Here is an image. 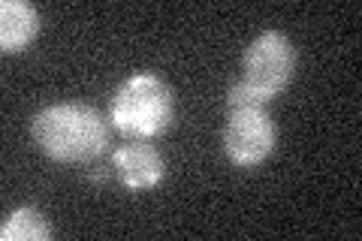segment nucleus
<instances>
[{
	"mask_svg": "<svg viewBox=\"0 0 362 241\" xmlns=\"http://www.w3.org/2000/svg\"><path fill=\"white\" fill-rule=\"evenodd\" d=\"M175 118L173 90L157 73H133L118 85L109 106V121L127 139H154Z\"/></svg>",
	"mask_w": 362,
	"mask_h": 241,
	"instance_id": "nucleus-2",
	"label": "nucleus"
},
{
	"mask_svg": "<svg viewBox=\"0 0 362 241\" xmlns=\"http://www.w3.org/2000/svg\"><path fill=\"white\" fill-rule=\"evenodd\" d=\"M112 172L127 190H151L163 181L166 163L148 139H130L112 151Z\"/></svg>",
	"mask_w": 362,
	"mask_h": 241,
	"instance_id": "nucleus-5",
	"label": "nucleus"
},
{
	"mask_svg": "<svg viewBox=\"0 0 362 241\" xmlns=\"http://www.w3.org/2000/svg\"><path fill=\"white\" fill-rule=\"evenodd\" d=\"M30 136L58 163H90L109 148V121L82 102H58L33 114Z\"/></svg>",
	"mask_w": 362,
	"mask_h": 241,
	"instance_id": "nucleus-1",
	"label": "nucleus"
},
{
	"mask_svg": "<svg viewBox=\"0 0 362 241\" xmlns=\"http://www.w3.org/2000/svg\"><path fill=\"white\" fill-rule=\"evenodd\" d=\"M0 238L4 241H49L52 226L37 208L25 205V208L13 211L4 221V226H0Z\"/></svg>",
	"mask_w": 362,
	"mask_h": 241,
	"instance_id": "nucleus-7",
	"label": "nucleus"
},
{
	"mask_svg": "<svg viewBox=\"0 0 362 241\" xmlns=\"http://www.w3.org/2000/svg\"><path fill=\"white\" fill-rule=\"evenodd\" d=\"M296 70V49L278 30H266L247 45L245 52V76L239 82L251 90L259 102L275 100L290 85Z\"/></svg>",
	"mask_w": 362,
	"mask_h": 241,
	"instance_id": "nucleus-4",
	"label": "nucleus"
},
{
	"mask_svg": "<svg viewBox=\"0 0 362 241\" xmlns=\"http://www.w3.org/2000/svg\"><path fill=\"white\" fill-rule=\"evenodd\" d=\"M278 133L275 121L266 112V102H259L242 82L230 85L226 90V124H223V154L233 166L251 169L275 151Z\"/></svg>",
	"mask_w": 362,
	"mask_h": 241,
	"instance_id": "nucleus-3",
	"label": "nucleus"
},
{
	"mask_svg": "<svg viewBox=\"0 0 362 241\" xmlns=\"http://www.w3.org/2000/svg\"><path fill=\"white\" fill-rule=\"evenodd\" d=\"M40 13L25 0H4L0 4V52L16 54L37 40Z\"/></svg>",
	"mask_w": 362,
	"mask_h": 241,
	"instance_id": "nucleus-6",
	"label": "nucleus"
}]
</instances>
